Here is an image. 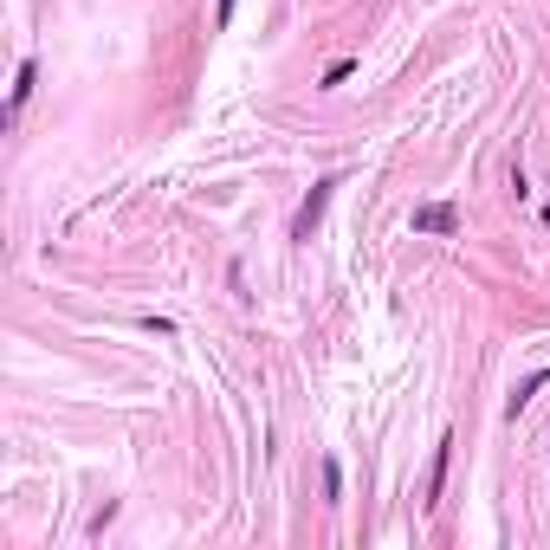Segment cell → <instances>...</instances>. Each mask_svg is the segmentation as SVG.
<instances>
[{"label":"cell","instance_id":"6da1fadb","mask_svg":"<svg viewBox=\"0 0 550 550\" xmlns=\"http://www.w3.org/2000/svg\"><path fill=\"white\" fill-rule=\"evenodd\" d=\"M330 188H337V175H324V182L305 195V208L292 214V240H311V233H318V220H324V208H330Z\"/></svg>","mask_w":550,"mask_h":550},{"label":"cell","instance_id":"7a4b0ae2","mask_svg":"<svg viewBox=\"0 0 550 550\" xmlns=\"http://www.w3.org/2000/svg\"><path fill=\"white\" fill-rule=\"evenodd\" d=\"M460 227V214L447 208V201H428V208H415V233H453Z\"/></svg>","mask_w":550,"mask_h":550},{"label":"cell","instance_id":"3957f363","mask_svg":"<svg viewBox=\"0 0 550 550\" xmlns=\"http://www.w3.org/2000/svg\"><path fill=\"white\" fill-rule=\"evenodd\" d=\"M447 460H453V434L434 447V466H428V505L440 499V486H447Z\"/></svg>","mask_w":550,"mask_h":550},{"label":"cell","instance_id":"277c9868","mask_svg":"<svg viewBox=\"0 0 550 550\" xmlns=\"http://www.w3.org/2000/svg\"><path fill=\"white\" fill-rule=\"evenodd\" d=\"M544 382H550V363H544V369H531V376H525V382H518V389H512V415H518V408H525L531 395L544 389Z\"/></svg>","mask_w":550,"mask_h":550},{"label":"cell","instance_id":"5b68a950","mask_svg":"<svg viewBox=\"0 0 550 550\" xmlns=\"http://www.w3.org/2000/svg\"><path fill=\"white\" fill-rule=\"evenodd\" d=\"M33 78H39V72H33V59H26L20 72H13V110H20L26 98H33Z\"/></svg>","mask_w":550,"mask_h":550},{"label":"cell","instance_id":"8992f818","mask_svg":"<svg viewBox=\"0 0 550 550\" xmlns=\"http://www.w3.org/2000/svg\"><path fill=\"white\" fill-rule=\"evenodd\" d=\"M233 7H240V0H220V7H214V26H227V20H233Z\"/></svg>","mask_w":550,"mask_h":550}]
</instances>
